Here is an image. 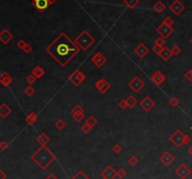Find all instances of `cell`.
<instances>
[{
    "label": "cell",
    "mask_w": 192,
    "mask_h": 179,
    "mask_svg": "<svg viewBox=\"0 0 192 179\" xmlns=\"http://www.w3.org/2000/svg\"><path fill=\"white\" fill-rule=\"evenodd\" d=\"M80 48L70 38L62 32L46 47L45 51L57 64L64 68L80 53Z\"/></svg>",
    "instance_id": "obj_1"
},
{
    "label": "cell",
    "mask_w": 192,
    "mask_h": 179,
    "mask_svg": "<svg viewBox=\"0 0 192 179\" xmlns=\"http://www.w3.org/2000/svg\"><path fill=\"white\" fill-rule=\"evenodd\" d=\"M31 159L40 169L45 170L55 161V155L48 147H46V145H44L40 146V148H38L31 156Z\"/></svg>",
    "instance_id": "obj_2"
},
{
    "label": "cell",
    "mask_w": 192,
    "mask_h": 179,
    "mask_svg": "<svg viewBox=\"0 0 192 179\" xmlns=\"http://www.w3.org/2000/svg\"><path fill=\"white\" fill-rule=\"evenodd\" d=\"M75 43L78 45V47L82 51H87L93 44L95 43L96 40L93 38L92 35H90L86 30H82V32L75 38Z\"/></svg>",
    "instance_id": "obj_3"
},
{
    "label": "cell",
    "mask_w": 192,
    "mask_h": 179,
    "mask_svg": "<svg viewBox=\"0 0 192 179\" xmlns=\"http://www.w3.org/2000/svg\"><path fill=\"white\" fill-rule=\"evenodd\" d=\"M85 79H86L85 75L79 69L74 70V71L68 76V81L70 83H72V85L76 87L79 86L82 83H84L85 81Z\"/></svg>",
    "instance_id": "obj_4"
},
{
    "label": "cell",
    "mask_w": 192,
    "mask_h": 179,
    "mask_svg": "<svg viewBox=\"0 0 192 179\" xmlns=\"http://www.w3.org/2000/svg\"><path fill=\"white\" fill-rule=\"evenodd\" d=\"M184 136H185V134L183 133V131L178 129L169 137V140L171 143H172V144H174L176 146V147L180 148L184 144Z\"/></svg>",
    "instance_id": "obj_5"
},
{
    "label": "cell",
    "mask_w": 192,
    "mask_h": 179,
    "mask_svg": "<svg viewBox=\"0 0 192 179\" xmlns=\"http://www.w3.org/2000/svg\"><path fill=\"white\" fill-rule=\"evenodd\" d=\"M144 83L141 80L138 76H135L129 83V86L132 89V91L135 93H139L142 89L144 87Z\"/></svg>",
    "instance_id": "obj_6"
},
{
    "label": "cell",
    "mask_w": 192,
    "mask_h": 179,
    "mask_svg": "<svg viewBox=\"0 0 192 179\" xmlns=\"http://www.w3.org/2000/svg\"><path fill=\"white\" fill-rule=\"evenodd\" d=\"M95 87H96V89H98L101 94H105L109 89L111 88V85H110V83H108L107 80L101 78L96 82Z\"/></svg>",
    "instance_id": "obj_7"
},
{
    "label": "cell",
    "mask_w": 192,
    "mask_h": 179,
    "mask_svg": "<svg viewBox=\"0 0 192 179\" xmlns=\"http://www.w3.org/2000/svg\"><path fill=\"white\" fill-rule=\"evenodd\" d=\"M91 62L94 64V65L97 67V68H101L104 64L107 62V58L102 55L101 53L98 52L96 53L92 57H91Z\"/></svg>",
    "instance_id": "obj_8"
},
{
    "label": "cell",
    "mask_w": 192,
    "mask_h": 179,
    "mask_svg": "<svg viewBox=\"0 0 192 179\" xmlns=\"http://www.w3.org/2000/svg\"><path fill=\"white\" fill-rule=\"evenodd\" d=\"M157 33L160 35L162 38H164V39H167V38L172 34V32H174V28L171 27H168V25H166L165 24H161L159 27L157 28Z\"/></svg>",
    "instance_id": "obj_9"
},
{
    "label": "cell",
    "mask_w": 192,
    "mask_h": 179,
    "mask_svg": "<svg viewBox=\"0 0 192 179\" xmlns=\"http://www.w3.org/2000/svg\"><path fill=\"white\" fill-rule=\"evenodd\" d=\"M176 175H178L179 178L181 179H185L190 174H191V170L185 164H181L179 167L175 170Z\"/></svg>",
    "instance_id": "obj_10"
},
{
    "label": "cell",
    "mask_w": 192,
    "mask_h": 179,
    "mask_svg": "<svg viewBox=\"0 0 192 179\" xmlns=\"http://www.w3.org/2000/svg\"><path fill=\"white\" fill-rule=\"evenodd\" d=\"M140 105L146 113H148L153 109L154 107H155L156 104H155V101H154L150 97H145L142 101L140 102Z\"/></svg>",
    "instance_id": "obj_11"
},
{
    "label": "cell",
    "mask_w": 192,
    "mask_h": 179,
    "mask_svg": "<svg viewBox=\"0 0 192 179\" xmlns=\"http://www.w3.org/2000/svg\"><path fill=\"white\" fill-rule=\"evenodd\" d=\"M32 5L40 12H43L49 8L50 3L48 0H33L32 1Z\"/></svg>",
    "instance_id": "obj_12"
},
{
    "label": "cell",
    "mask_w": 192,
    "mask_h": 179,
    "mask_svg": "<svg viewBox=\"0 0 192 179\" xmlns=\"http://www.w3.org/2000/svg\"><path fill=\"white\" fill-rule=\"evenodd\" d=\"M170 10L174 13V15L178 16L179 14L181 13V12L185 10V6L179 1V0H175L174 2H172L171 5H170Z\"/></svg>",
    "instance_id": "obj_13"
},
{
    "label": "cell",
    "mask_w": 192,
    "mask_h": 179,
    "mask_svg": "<svg viewBox=\"0 0 192 179\" xmlns=\"http://www.w3.org/2000/svg\"><path fill=\"white\" fill-rule=\"evenodd\" d=\"M134 53H135V55H137L139 56V58L143 59L147 55H148L149 49L147 48L143 43H140L139 45L135 49H134Z\"/></svg>",
    "instance_id": "obj_14"
},
{
    "label": "cell",
    "mask_w": 192,
    "mask_h": 179,
    "mask_svg": "<svg viewBox=\"0 0 192 179\" xmlns=\"http://www.w3.org/2000/svg\"><path fill=\"white\" fill-rule=\"evenodd\" d=\"M100 175L103 179H113L115 176H117L116 175V172H115L113 170V168L110 165L107 166V167L101 172Z\"/></svg>",
    "instance_id": "obj_15"
},
{
    "label": "cell",
    "mask_w": 192,
    "mask_h": 179,
    "mask_svg": "<svg viewBox=\"0 0 192 179\" xmlns=\"http://www.w3.org/2000/svg\"><path fill=\"white\" fill-rule=\"evenodd\" d=\"M151 80L155 85H160L162 83L166 80V77H165V75L160 71V70H157V71H156L151 76Z\"/></svg>",
    "instance_id": "obj_16"
},
{
    "label": "cell",
    "mask_w": 192,
    "mask_h": 179,
    "mask_svg": "<svg viewBox=\"0 0 192 179\" xmlns=\"http://www.w3.org/2000/svg\"><path fill=\"white\" fill-rule=\"evenodd\" d=\"M12 39H13V35H12L8 29H3L0 33V41L4 43L5 45H7L8 43H10Z\"/></svg>",
    "instance_id": "obj_17"
},
{
    "label": "cell",
    "mask_w": 192,
    "mask_h": 179,
    "mask_svg": "<svg viewBox=\"0 0 192 179\" xmlns=\"http://www.w3.org/2000/svg\"><path fill=\"white\" fill-rule=\"evenodd\" d=\"M0 83L4 87H8L11 85L12 77L7 71H2L1 75H0Z\"/></svg>",
    "instance_id": "obj_18"
},
{
    "label": "cell",
    "mask_w": 192,
    "mask_h": 179,
    "mask_svg": "<svg viewBox=\"0 0 192 179\" xmlns=\"http://www.w3.org/2000/svg\"><path fill=\"white\" fill-rule=\"evenodd\" d=\"M159 161H160L162 162V164H164L165 166H169V165H171L172 163V161H174V158L170 154V152L166 151L165 153H163V154L160 156V158H159Z\"/></svg>",
    "instance_id": "obj_19"
},
{
    "label": "cell",
    "mask_w": 192,
    "mask_h": 179,
    "mask_svg": "<svg viewBox=\"0 0 192 179\" xmlns=\"http://www.w3.org/2000/svg\"><path fill=\"white\" fill-rule=\"evenodd\" d=\"M11 112H12L11 108L9 107L6 103H2L0 105V116H1V118L3 119L7 118L11 113Z\"/></svg>",
    "instance_id": "obj_20"
},
{
    "label": "cell",
    "mask_w": 192,
    "mask_h": 179,
    "mask_svg": "<svg viewBox=\"0 0 192 179\" xmlns=\"http://www.w3.org/2000/svg\"><path fill=\"white\" fill-rule=\"evenodd\" d=\"M36 141L37 142L40 144L41 146H44V145H46L49 142H50V137L47 135L46 133H44V132H41L40 135H38L37 138H36Z\"/></svg>",
    "instance_id": "obj_21"
},
{
    "label": "cell",
    "mask_w": 192,
    "mask_h": 179,
    "mask_svg": "<svg viewBox=\"0 0 192 179\" xmlns=\"http://www.w3.org/2000/svg\"><path fill=\"white\" fill-rule=\"evenodd\" d=\"M24 121L28 126H34L36 124V122L38 121V116L36 114V113L31 112L30 113L27 114V116L25 117Z\"/></svg>",
    "instance_id": "obj_22"
},
{
    "label": "cell",
    "mask_w": 192,
    "mask_h": 179,
    "mask_svg": "<svg viewBox=\"0 0 192 179\" xmlns=\"http://www.w3.org/2000/svg\"><path fill=\"white\" fill-rule=\"evenodd\" d=\"M44 73H45L44 69L40 66H36L31 71V74H33L37 79H40L42 76L44 75Z\"/></svg>",
    "instance_id": "obj_23"
},
{
    "label": "cell",
    "mask_w": 192,
    "mask_h": 179,
    "mask_svg": "<svg viewBox=\"0 0 192 179\" xmlns=\"http://www.w3.org/2000/svg\"><path fill=\"white\" fill-rule=\"evenodd\" d=\"M172 55H172V53H171V50L169 49L168 47H164L163 51L161 52V54H160V55H159V56H160L161 58L166 62V61H168Z\"/></svg>",
    "instance_id": "obj_24"
},
{
    "label": "cell",
    "mask_w": 192,
    "mask_h": 179,
    "mask_svg": "<svg viewBox=\"0 0 192 179\" xmlns=\"http://www.w3.org/2000/svg\"><path fill=\"white\" fill-rule=\"evenodd\" d=\"M165 5L161 2V1H157V3L154 4L153 6V9L155 11H157V13H161V12L165 10Z\"/></svg>",
    "instance_id": "obj_25"
},
{
    "label": "cell",
    "mask_w": 192,
    "mask_h": 179,
    "mask_svg": "<svg viewBox=\"0 0 192 179\" xmlns=\"http://www.w3.org/2000/svg\"><path fill=\"white\" fill-rule=\"evenodd\" d=\"M126 101H127V107H129V108H133L138 103L137 99L134 98L132 95L129 96V97L126 99Z\"/></svg>",
    "instance_id": "obj_26"
},
{
    "label": "cell",
    "mask_w": 192,
    "mask_h": 179,
    "mask_svg": "<svg viewBox=\"0 0 192 179\" xmlns=\"http://www.w3.org/2000/svg\"><path fill=\"white\" fill-rule=\"evenodd\" d=\"M140 3V0H124V4L127 8L133 9Z\"/></svg>",
    "instance_id": "obj_27"
},
{
    "label": "cell",
    "mask_w": 192,
    "mask_h": 179,
    "mask_svg": "<svg viewBox=\"0 0 192 179\" xmlns=\"http://www.w3.org/2000/svg\"><path fill=\"white\" fill-rule=\"evenodd\" d=\"M54 127H55L58 130H63L66 127V123H65V121H64V120L58 119V120H57L56 122L54 123Z\"/></svg>",
    "instance_id": "obj_28"
},
{
    "label": "cell",
    "mask_w": 192,
    "mask_h": 179,
    "mask_svg": "<svg viewBox=\"0 0 192 179\" xmlns=\"http://www.w3.org/2000/svg\"><path fill=\"white\" fill-rule=\"evenodd\" d=\"M85 123L88 124L91 127H94L96 125L98 124V120L96 119L93 116H89V117L85 120Z\"/></svg>",
    "instance_id": "obj_29"
},
{
    "label": "cell",
    "mask_w": 192,
    "mask_h": 179,
    "mask_svg": "<svg viewBox=\"0 0 192 179\" xmlns=\"http://www.w3.org/2000/svg\"><path fill=\"white\" fill-rule=\"evenodd\" d=\"M24 92L25 95L27 96V97H32V96L35 94V88L32 86V85H29V86L24 88Z\"/></svg>",
    "instance_id": "obj_30"
},
{
    "label": "cell",
    "mask_w": 192,
    "mask_h": 179,
    "mask_svg": "<svg viewBox=\"0 0 192 179\" xmlns=\"http://www.w3.org/2000/svg\"><path fill=\"white\" fill-rule=\"evenodd\" d=\"M71 179H90L82 171H79Z\"/></svg>",
    "instance_id": "obj_31"
},
{
    "label": "cell",
    "mask_w": 192,
    "mask_h": 179,
    "mask_svg": "<svg viewBox=\"0 0 192 179\" xmlns=\"http://www.w3.org/2000/svg\"><path fill=\"white\" fill-rule=\"evenodd\" d=\"M71 113H72V114H78V113H84L85 111H84V109H82V108L81 107V105L77 104V105H75V106L72 108Z\"/></svg>",
    "instance_id": "obj_32"
},
{
    "label": "cell",
    "mask_w": 192,
    "mask_h": 179,
    "mask_svg": "<svg viewBox=\"0 0 192 179\" xmlns=\"http://www.w3.org/2000/svg\"><path fill=\"white\" fill-rule=\"evenodd\" d=\"M85 118V113H78V114H72V119L75 122L79 123L82 120H84Z\"/></svg>",
    "instance_id": "obj_33"
},
{
    "label": "cell",
    "mask_w": 192,
    "mask_h": 179,
    "mask_svg": "<svg viewBox=\"0 0 192 179\" xmlns=\"http://www.w3.org/2000/svg\"><path fill=\"white\" fill-rule=\"evenodd\" d=\"M169 104H170L172 108H175V107H177L178 104H179V100H178V99H177L176 97H171V98H170V99H169Z\"/></svg>",
    "instance_id": "obj_34"
},
{
    "label": "cell",
    "mask_w": 192,
    "mask_h": 179,
    "mask_svg": "<svg viewBox=\"0 0 192 179\" xmlns=\"http://www.w3.org/2000/svg\"><path fill=\"white\" fill-rule=\"evenodd\" d=\"M92 129H93V127H91L90 126H89L88 124H86V123H85L84 125L81 127V130L84 132L85 134H88L89 132L92 130Z\"/></svg>",
    "instance_id": "obj_35"
},
{
    "label": "cell",
    "mask_w": 192,
    "mask_h": 179,
    "mask_svg": "<svg viewBox=\"0 0 192 179\" xmlns=\"http://www.w3.org/2000/svg\"><path fill=\"white\" fill-rule=\"evenodd\" d=\"M163 48H164V47H162V46H159V45H157V44H155V45H154V47L152 48V51H153V52L155 53L156 55H160L161 52L163 51Z\"/></svg>",
    "instance_id": "obj_36"
},
{
    "label": "cell",
    "mask_w": 192,
    "mask_h": 179,
    "mask_svg": "<svg viewBox=\"0 0 192 179\" xmlns=\"http://www.w3.org/2000/svg\"><path fill=\"white\" fill-rule=\"evenodd\" d=\"M155 44H157V45H159V46L164 47V45H166V39H164V38H162L161 36L158 37L157 39L155 41Z\"/></svg>",
    "instance_id": "obj_37"
},
{
    "label": "cell",
    "mask_w": 192,
    "mask_h": 179,
    "mask_svg": "<svg viewBox=\"0 0 192 179\" xmlns=\"http://www.w3.org/2000/svg\"><path fill=\"white\" fill-rule=\"evenodd\" d=\"M127 162H129V165H131V166H136V165L139 163V159H138V158L132 156V157H130V158H129V161H127Z\"/></svg>",
    "instance_id": "obj_38"
},
{
    "label": "cell",
    "mask_w": 192,
    "mask_h": 179,
    "mask_svg": "<svg viewBox=\"0 0 192 179\" xmlns=\"http://www.w3.org/2000/svg\"><path fill=\"white\" fill-rule=\"evenodd\" d=\"M171 50V53H172V55H180V53L182 52L181 48L179 47L178 45H174Z\"/></svg>",
    "instance_id": "obj_39"
},
{
    "label": "cell",
    "mask_w": 192,
    "mask_h": 179,
    "mask_svg": "<svg viewBox=\"0 0 192 179\" xmlns=\"http://www.w3.org/2000/svg\"><path fill=\"white\" fill-rule=\"evenodd\" d=\"M36 80H37V78L35 77V76H34L33 74H29V75L27 76V77H26V82L29 84V85L35 84Z\"/></svg>",
    "instance_id": "obj_40"
},
{
    "label": "cell",
    "mask_w": 192,
    "mask_h": 179,
    "mask_svg": "<svg viewBox=\"0 0 192 179\" xmlns=\"http://www.w3.org/2000/svg\"><path fill=\"white\" fill-rule=\"evenodd\" d=\"M163 24H165L166 25H168V27H172V24H174V21L172 20V19L171 17H166L164 19V21H163Z\"/></svg>",
    "instance_id": "obj_41"
},
{
    "label": "cell",
    "mask_w": 192,
    "mask_h": 179,
    "mask_svg": "<svg viewBox=\"0 0 192 179\" xmlns=\"http://www.w3.org/2000/svg\"><path fill=\"white\" fill-rule=\"evenodd\" d=\"M123 150V148H122V146H121L120 144H115L113 146V151L115 153V154H119V153Z\"/></svg>",
    "instance_id": "obj_42"
},
{
    "label": "cell",
    "mask_w": 192,
    "mask_h": 179,
    "mask_svg": "<svg viewBox=\"0 0 192 179\" xmlns=\"http://www.w3.org/2000/svg\"><path fill=\"white\" fill-rule=\"evenodd\" d=\"M118 107L120 108V109H122V110H126L127 108H129V107H127V104L126 99L120 100V101H119V103H118Z\"/></svg>",
    "instance_id": "obj_43"
},
{
    "label": "cell",
    "mask_w": 192,
    "mask_h": 179,
    "mask_svg": "<svg viewBox=\"0 0 192 179\" xmlns=\"http://www.w3.org/2000/svg\"><path fill=\"white\" fill-rule=\"evenodd\" d=\"M26 44H27V43L25 42L24 40H20V41H18V42H17L16 45H17V47H18L19 49L23 51V50H24V48L25 47V45H26Z\"/></svg>",
    "instance_id": "obj_44"
},
{
    "label": "cell",
    "mask_w": 192,
    "mask_h": 179,
    "mask_svg": "<svg viewBox=\"0 0 192 179\" xmlns=\"http://www.w3.org/2000/svg\"><path fill=\"white\" fill-rule=\"evenodd\" d=\"M127 175V172L124 170V169H119L117 172H116V175L120 178H124Z\"/></svg>",
    "instance_id": "obj_45"
},
{
    "label": "cell",
    "mask_w": 192,
    "mask_h": 179,
    "mask_svg": "<svg viewBox=\"0 0 192 179\" xmlns=\"http://www.w3.org/2000/svg\"><path fill=\"white\" fill-rule=\"evenodd\" d=\"M24 52L25 53V54H30L32 51H33V48H32V46L30 45V44H26V45H25V47L24 48Z\"/></svg>",
    "instance_id": "obj_46"
},
{
    "label": "cell",
    "mask_w": 192,
    "mask_h": 179,
    "mask_svg": "<svg viewBox=\"0 0 192 179\" xmlns=\"http://www.w3.org/2000/svg\"><path fill=\"white\" fill-rule=\"evenodd\" d=\"M185 78L189 82H192V71L191 70H188V71L185 73Z\"/></svg>",
    "instance_id": "obj_47"
},
{
    "label": "cell",
    "mask_w": 192,
    "mask_h": 179,
    "mask_svg": "<svg viewBox=\"0 0 192 179\" xmlns=\"http://www.w3.org/2000/svg\"><path fill=\"white\" fill-rule=\"evenodd\" d=\"M8 146H9V144L6 141H1V143H0V148H1L2 151L6 150V148H8Z\"/></svg>",
    "instance_id": "obj_48"
},
{
    "label": "cell",
    "mask_w": 192,
    "mask_h": 179,
    "mask_svg": "<svg viewBox=\"0 0 192 179\" xmlns=\"http://www.w3.org/2000/svg\"><path fill=\"white\" fill-rule=\"evenodd\" d=\"M191 141H192L191 138L188 135H187V134H185V136H184V144L188 145V144L191 143Z\"/></svg>",
    "instance_id": "obj_49"
},
{
    "label": "cell",
    "mask_w": 192,
    "mask_h": 179,
    "mask_svg": "<svg viewBox=\"0 0 192 179\" xmlns=\"http://www.w3.org/2000/svg\"><path fill=\"white\" fill-rule=\"evenodd\" d=\"M6 177H7V175H6L5 172L1 170L0 171V179H5Z\"/></svg>",
    "instance_id": "obj_50"
},
{
    "label": "cell",
    "mask_w": 192,
    "mask_h": 179,
    "mask_svg": "<svg viewBox=\"0 0 192 179\" xmlns=\"http://www.w3.org/2000/svg\"><path fill=\"white\" fill-rule=\"evenodd\" d=\"M45 179H58V178H57V177H56V176H55L54 175L51 174V175H48V176H47V177H46Z\"/></svg>",
    "instance_id": "obj_51"
},
{
    "label": "cell",
    "mask_w": 192,
    "mask_h": 179,
    "mask_svg": "<svg viewBox=\"0 0 192 179\" xmlns=\"http://www.w3.org/2000/svg\"><path fill=\"white\" fill-rule=\"evenodd\" d=\"M188 153L189 155H191V156H192V145H191L190 147L188 149Z\"/></svg>",
    "instance_id": "obj_52"
},
{
    "label": "cell",
    "mask_w": 192,
    "mask_h": 179,
    "mask_svg": "<svg viewBox=\"0 0 192 179\" xmlns=\"http://www.w3.org/2000/svg\"><path fill=\"white\" fill-rule=\"evenodd\" d=\"M49 1V3H50V5H52V4H54V3H55L57 0H48Z\"/></svg>",
    "instance_id": "obj_53"
},
{
    "label": "cell",
    "mask_w": 192,
    "mask_h": 179,
    "mask_svg": "<svg viewBox=\"0 0 192 179\" xmlns=\"http://www.w3.org/2000/svg\"><path fill=\"white\" fill-rule=\"evenodd\" d=\"M189 42H190V44H191V45H192V38H191V39H190V41H189Z\"/></svg>",
    "instance_id": "obj_54"
},
{
    "label": "cell",
    "mask_w": 192,
    "mask_h": 179,
    "mask_svg": "<svg viewBox=\"0 0 192 179\" xmlns=\"http://www.w3.org/2000/svg\"><path fill=\"white\" fill-rule=\"evenodd\" d=\"M190 70H191V71H192V69H190Z\"/></svg>",
    "instance_id": "obj_55"
},
{
    "label": "cell",
    "mask_w": 192,
    "mask_h": 179,
    "mask_svg": "<svg viewBox=\"0 0 192 179\" xmlns=\"http://www.w3.org/2000/svg\"><path fill=\"white\" fill-rule=\"evenodd\" d=\"M191 130H192V127H191Z\"/></svg>",
    "instance_id": "obj_56"
},
{
    "label": "cell",
    "mask_w": 192,
    "mask_h": 179,
    "mask_svg": "<svg viewBox=\"0 0 192 179\" xmlns=\"http://www.w3.org/2000/svg\"><path fill=\"white\" fill-rule=\"evenodd\" d=\"M102 179H103V178H102Z\"/></svg>",
    "instance_id": "obj_57"
}]
</instances>
